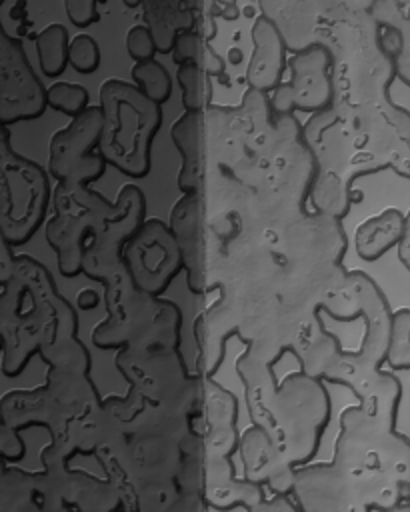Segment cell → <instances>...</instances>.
<instances>
[{
	"label": "cell",
	"instance_id": "5",
	"mask_svg": "<svg viewBox=\"0 0 410 512\" xmlns=\"http://www.w3.org/2000/svg\"><path fill=\"white\" fill-rule=\"evenodd\" d=\"M318 6H322V0H262L264 16H268L270 20H276V16H280L282 20H288V22H292L294 16L314 18L318 12Z\"/></svg>",
	"mask_w": 410,
	"mask_h": 512
},
{
	"label": "cell",
	"instance_id": "2",
	"mask_svg": "<svg viewBox=\"0 0 410 512\" xmlns=\"http://www.w3.org/2000/svg\"><path fill=\"white\" fill-rule=\"evenodd\" d=\"M256 44L252 62L248 66V80L256 88H270L278 82L284 62L282 30L268 16H260L252 28Z\"/></svg>",
	"mask_w": 410,
	"mask_h": 512
},
{
	"label": "cell",
	"instance_id": "8",
	"mask_svg": "<svg viewBox=\"0 0 410 512\" xmlns=\"http://www.w3.org/2000/svg\"><path fill=\"white\" fill-rule=\"evenodd\" d=\"M126 46H128L130 56H132L136 62L148 60V58H152L154 52H156V42H154V36H152V32H150L148 26H134V28L128 32Z\"/></svg>",
	"mask_w": 410,
	"mask_h": 512
},
{
	"label": "cell",
	"instance_id": "3",
	"mask_svg": "<svg viewBox=\"0 0 410 512\" xmlns=\"http://www.w3.org/2000/svg\"><path fill=\"white\" fill-rule=\"evenodd\" d=\"M40 68L46 76H58L70 62L68 30L62 24H50L42 30L36 42Z\"/></svg>",
	"mask_w": 410,
	"mask_h": 512
},
{
	"label": "cell",
	"instance_id": "1",
	"mask_svg": "<svg viewBox=\"0 0 410 512\" xmlns=\"http://www.w3.org/2000/svg\"><path fill=\"white\" fill-rule=\"evenodd\" d=\"M328 60L330 52L322 44H310L300 50L292 66V84L280 86L278 102L288 100L290 106H320L330 96V78H328Z\"/></svg>",
	"mask_w": 410,
	"mask_h": 512
},
{
	"label": "cell",
	"instance_id": "9",
	"mask_svg": "<svg viewBox=\"0 0 410 512\" xmlns=\"http://www.w3.org/2000/svg\"><path fill=\"white\" fill-rule=\"evenodd\" d=\"M376 0H322V10L330 14H360L372 10Z\"/></svg>",
	"mask_w": 410,
	"mask_h": 512
},
{
	"label": "cell",
	"instance_id": "7",
	"mask_svg": "<svg viewBox=\"0 0 410 512\" xmlns=\"http://www.w3.org/2000/svg\"><path fill=\"white\" fill-rule=\"evenodd\" d=\"M48 100L54 108H58L66 114H76L80 108H84V104L88 100V92L78 84L60 82L48 90Z\"/></svg>",
	"mask_w": 410,
	"mask_h": 512
},
{
	"label": "cell",
	"instance_id": "4",
	"mask_svg": "<svg viewBox=\"0 0 410 512\" xmlns=\"http://www.w3.org/2000/svg\"><path fill=\"white\" fill-rule=\"evenodd\" d=\"M132 74H134V80H138L142 90H146V94L152 100L164 102L170 96V78H168L166 70L162 68V64H158L156 60L148 58V60L138 62L134 66Z\"/></svg>",
	"mask_w": 410,
	"mask_h": 512
},
{
	"label": "cell",
	"instance_id": "6",
	"mask_svg": "<svg viewBox=\"0 0 410 512\" xmlns=\"http://www.w3.org/2000/svg\"><path fill=\"white\" fill-rule=\"evenodd\" d=\"M100 64V48L88 34H80L70 42V66L80 74H90Z\"/></svg>",
	"mask_w": 410,
	"mask_h": 512
}]
</instances>
